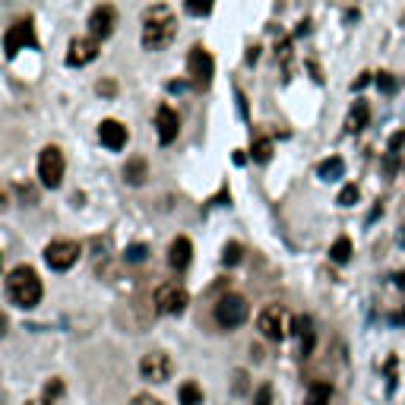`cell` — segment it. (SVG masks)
Returning a JSON list of instances; mask_svg holds the SVG:
<instances>
[{
    "label": "cell",
    "instance_id": "30",
    "mask_svg": "<svg viewBox=\"0 0 405 405\" xmlns=\"http://www.w3.org/2000/svg\"><path fill=\"white\" fill-rule=\"evenodd\" d=\"M187 13H193V16H206V13H212V6L209 4H187Z\"/></svg>",
    "mask_w": 405,
    "mask_h": 405
},
{
    "label": "cell",
    "instance_id": "36",
    "mask_svg": "<svg viewBox=\"0 0 405 405\" xmlns=\"http://www.w3.org/2000/svg\"><path fill=\"white\" fill-rule=\"evenodd\" d=\"M0 263H4V256H0Z\"/></svg>",
    "mask_w": 405,
    "mask_h": 405
},
{
    "label": "cell",
    "instance_id": "6",
    "mask_svg": "<svg viewBox=\"0 0 405 405\" xmlns=\"http://www.w3.org/2000/svg\"><path fill=\"white\" fill-rule=\"evenodd\" d=\"M187 304H190V295H187V288L181 285V282H165V285H159V292H155V310H159V314L178 316L187 310Z\"/></svg>",
    "mask_w": 405,
    "mask_h": 405
},
{
    "label": "cell",
    "instance_id": "14",
    "mask_svg": "<svg viewBox=\"0 0 405 405\" xmlns=\"http://www.w3.org/2000/svg\"><path fill=\"white\" fill-rule=\"evenodd\" d=\"M98 139L108 146V149H124L127 146V127L120 124V120H101L98 127Z\"/></svg>",
    "mask_w": 405,
    "mask_h": 405
},
{
    "label": "cell",
    "instance_id": "9",
    "mask_svg": "<svg viewBox=\"0 0 405 405\" xmlns=\"http://www.w3.org/2000/svg\"><path fill=\"white\" fill-rule=\"evenodd\" d=\"M79 260V244L76 241H51L48 247H45V263H48L51 269H57V273H64V269H70L73 263Z\"/></svg>",
    "mask_w": 405,
    "mask_h": 405
},
{
    "label": "cell",
    "instance_id": "4",
    "mask_svg": "<svg viewBox=\"0 0 405 405\" xmlns=\"http://www.w3.org/2000/svg\"><path fill=\"white\" fill-rule=\"evenodd\" d=\"M247 314H251V304H247V298H241V295H222L215 301V323L225 329L241 326L247 320Z\"/></svg>",
    "mask_w": 405,
    "mask_h": 405
},
{
    "label": "cell",
    "instance_id": "12",
    "mask_svg": "<svg viewBox=\"0 0 405 405\" xmlns=\"http://www.w3.org/2000/svg\"><path fill=\"white\" fill-rule=\"evenodd\" d=\"M114 25H118V10H114L111 4H101L92 10V16H89V32H92V38H108L114 32Z\"/></svg>",
    "mask_w": 405,
    "mask_h": 405
},
{
    "label": "cell",
    "instance_id": "35",
    "mask_svg": "<svg viewBox=\"0 0 405 405\" xmlns=\"http://www.w3.org/2000/svg\"><path fill=\"white\" fill-rule=\"evenodd\" d=\"M29 405H48V402H29Z\"/></svg>",
    "mask_w": 405,
    "mask_h": 405
},
{
    "label": "cell",
    "instance_id": "16",
    "mask_svg": "<svg viewBox=\"0 0 405 405\" xmlns=\"http://www.w3.org/2000/svg\"><path fill=\"white\" fill-rule=\"evenodd\" d=\"M367 118H370L367 101L358 98L355 105H352V111H348V118H346V130H348V133H361L364 127H367Z\"/></svg>",
    "mask_w": 405,
    "mask_h": 405
},
{
    "label": "cell",
    "instance_id": "19",
    "mask_svg": "<svg viewBox=\"0 0 405 405\" xmlns=\"http://www.w3.org/2000/svg\"><path fill=\"white\" fill-rule=\"evenodd\" d=\"M124 178L130 181L133 187L143 184V181L149 178V174H146V159H130V161H127V165H124Z\"/></svg>",
    "mask_w": 405,
    "mask_h": 405
},
{
    "label": "cell",
    "instance_id": "7",
    "mask_svg": "<svg viewBox=\"0 0 405 405\" xmlns=\"http://www.w3.org/2000/svg\"><path fill=\"white\" fill-rule=\"evenodd\" d=\"M64 152L57 149V146H45L42 155H38V178H42L45 187H60V181H64Z\"/></svg>",
    "mask_w": 405,
    "mask_h": 405
},
{
    "label": "cell",
    "instance_id": "3",
    "mask_svg": "<svg viewBox=\"0 0 405 405\" xmlns=\"http://www.w3.org/2000/svg\"><path fill=\"white\" fill-rule=\"evenodd\" d=\"M256 329H260L266 339L282 342L288 333H295V316L288 314V307H282V304H269V307H263L260 316H256Z\"/></svg>",
    "mask_w": 405,
    "mask_h": 405
},
{
    "label": "cell",
    "instance_id": "10",
    "mask_svg": "<svg viewBox=\"0 0 405 405\" xmlns=\"http://www.w3.org/2000/svg\"><path fill=\"white\" fill-rule=\"evenodd\" d=\"M171 370H174V364L165 352H149V355H143V361H139V374H143V380H149V383L171 380Z\"/></svg>",
    "mask_w": 405,
    "mask_h": 405
},
{
    "label": "cell",
    "instance_id": "17",
    "mask_svg": "<svg viewBox=\"0 0 405 405\" xmlns=\"http://www.w3.org/2000/svg\"><path fill=\"white\" fill-rule=\"evenodd\" d=\"M295 336L301 339V355L307 358L310 348H314V323H310V316H298L295 320Z\"/></svg>",
    "mask_w": 405,
    "mask_h": 405
},
{
    "label": "cell",
    "instance_id": "5",
    "mask_svg": "<svg viewBox=\"0 0 405 405\" xmlns=\"http://www.w3.org/2000/svg\"><path fill=\"white\" fill-rule=\"evenodd\" d=\"M187 73H190V83L197 89H209V83L215 76V60L202 45H193L190 54H187Z\"/></svg>",
    "mask_w": 405,
    "mask_h": 405
},
{
    "label": "cell",
    "instance_id": "20",
    "mask_svg": "<svg viewBox=\"0 0 405 405\" xmlns=\"http://www.w3.org/2000/svg\"><path fill=\"white\" fill-rule=\"evenodd\" d=\"M329 399H333V387L329 383H310L307 389V405H329Z\"/></svg>",
    "mask_w": 405,
    "mask_h": 405
},
{
    "label": "cell",
    "instance_id": "28",
    "mask_svg": "<svg viewBox=\"0 0 405 405\" xmlns=\"http://www.w3.org/2000/svg\"><path fill=\"white\" fill-rule=\"evenodd\" d=\"M60 393H64V383H60V380H51L48 387H45V402L54 405V399H57Z\"/></svg>",
    "mask_w": 405,
    "mask_h": 405
},
{
    "label": "cell",
    "instance_id": "21",
    "mask_svg": "<svg viewBox=\"0 0 405 405\" xmlns=\"http://www.w3.org/2000/svg\"><path fill=\"white\" fill-rule=\"evenodd\" d=\"M178 399H181V405H202V389L193 380H187V383H181Z\"/></svg>",
    "mask_w": 405,
    "mask_h": 405
},
{
    "label": "cell",
    "instance_id": "32",
    "mask_svg": "<svg viewBox=\"0 0 405 405\" xmlns=\"http://www.w3.org/2000/svg\"><path fill=\"white\" fill-rule=\"evenodd\" d=\"M370 79H374V73H367V70H364V73H358V79L352 83V89H364V86H367Z\"/></svg>",
    "mask_w": 405,
    "mask_h": 405
},
{
    "label": "cell",
    "instance_id": "1",
    "mask_svg": "<svg viewBox=\"0 0 405 405\" xmlns=\"http://www.w3.org/2000/svg\"><path fill=\"white\" fill-rule=\"evenodd\" d=\"M178 35V19L168 6H149L143 13V48L146 51H165Z\"/></svg>",
    "mask_w": 405,
    "mask_h": 405
},
{
    "label": "cell",
    "instance_id": "15",
    "mask_svg": "<svg viewBox=\"0 0 405 405\" xmlns=\"http://www.w3.org/2000/svg\"><path fill=\"white\" fill-rule=\"evenodd\" d=\"M193 260V244L190 238H174L171 247H168V263H171L174 269H187Z\"/></svg>",
    "mask_w": 405,
    "mask_h": 405
},
{
    "label": "cell",
    "instance_id": "25",
    "mask_svg": "<svg viewBox=\"0 0 405 405\" xmlns=\"http://www.w3.org/2000/svg\"><path fill=\"white\" fill-rule=\"evenodd\" d=\"M241 256H244V247H241L238 241H228L225 251H222V263H225V266H238Z\"/></svg>",
    "mask_w": 405,
    "mask_h": 405
},
{
    "label": "cell",
    "instance_id": "27",
    "mask_svg": "<svg viewBox=\"0 0 405 405\" xmlns=\"http://www.w3.org/2000/svg\"><path fill=\"white\" fill-rule=\"evenodd\" d=\"M146 253H149V247H146V244H133V247H127V260H130V263H143V260H146Z\"/></svg>",
    "mask_w": 405,
    "mask_h": 405
},
{
    "label": "cell",
    "instance_id": "34",
    "mask_svg": "<svg viewBox=\"0 0 405 405\" xmlns=\"http://www.w3.org/2000/svg\"><path fill=\"white\" fill-rule=\"evenodd\" d=\"M4 206H6V197H4V190H0V212H4Z\"/></svg>",
    "mask_w": 405,
    "mask_h": 405
},
{
    "label": "cell",
    "instance_id": "33",
    "mask_svg": "<svg viewBox=\"0 0 405 405\" xmlns=\"http://www.w3.org/2000/svg\"><path fill=\"white\" fill-rule=\"evenodd\" d=\"M6 326H10V320H6V314H4V310H0V336L6 333Z\"/></svg>",
    "mask_w": 405,
    "mask_h": 405
},
{
    "label": "cell",
    "instance_id": "11",
    "mask_svg": "<svg viewBox=\"0 0 405 405\" xmlns=\"http://www.w3.org/2000/svg\"><path fill=\"white\" fill-rule=\"evenodd\" d=\"M155 127H159V143L168 146L178 139V130H181V118L178 111H174L171 105H159V111H155Z\"/></svg>",
    "mask_w": 405,
    "mask_h": 405
},
{
    "label": "cell",
    "instance_id": "2",
    "mask_svg": "<svg viewBox=\"0 0 405 405\" xmlns=\"http://www.w3.org/2000/svg\"><path fill=\"white\" fill-rule=\"evenodd\" d=\"M6 295L16 307H35L42 301V279L32 266H16L6 279Z\"/></svg>",
    "mask_w": 405,
    "mask_h": 405
},
{
    "label": "cell",
    "instance_id": "8",
    "mask_svg": "<svg viewBox=\"0 0 405 405\" xmlns=\"http://www.w3.org/2000/svg\"><path fill=\"white\" fill-rule=\"evenodd\" d=\"M35 45H38L35 25H32L29 19H19V23H13L10 29H6V35H4V51H6V57H16L19 51L35 48Z\"/></svg>",
    "mask_w": 405,
    "mask_h": 405
},
{
    "label": "cell",
    "instance_id": "29",
    "mask_svg": "<svg viewBox=\"0 0 405 405\" xmlns=\"http://www.w3.org/2000/svg\"><path fill=\"white\" fill-rule=\"evenodd\" d=\"M377 86H380V92H393L396 89V76L393 73H377Z\"/></svg>",
    "mask_w": 405,
    "mask_h": 405
},
{
    "label": "cell",
    "instance_id": "22",
    "mask_svg": "<svg viewBox=\"0 0 405 405\" xmlns=\"http://www.w3.org/2000/svg\"><path fill=\"white\" fill-rule=\"evenodd\" d=\"M251 155H253V161L266 165V161L273 159V139H269V137H256L253 146H251Z\"/></svg>",
    "mask_w": 405,
    "mask_h": 405
},
{
    "label": "cell",
    "instance_id": "23",
    "mask_svg": "<svg viewBox=\"0 0 405 405\" xmlns=\"http://www.w3.org/2000/svg\"><path fill=\"white\" fill-rule=\"evenodd\" d=\"M329 260L333 263H348L352 260V241L348 238H339L333 247H329Z\"/></svg>",
    "mask_w": 405,
    "mask_h": 405
},
{
    "label": "cell",
    "instance_id": "26",
    "mask_svg": "<svg viewBox=\"0 0 405 405\" xmlns=\"http://www.w3.org/2000/svg\"><path fill=\"white\" fill-rule=\"evenodd\" d=\"M358 197H361V190H358L355 184H346L342 187V193H339V206H355Z\"/></svg>",
    "mask_w": 405,
    "mask_h": 405
},
{
    "label": "cell",
    "instance_id": "24",
    "mask_svg": "<svg viewBox=\"0 0 405 405\" xmlns=\"http://www.w3.org/2000/svg\"><path fill=\"white\" fill-rule=\"evenodd\" d=\"M253 405H279V396H275L273 383H263L260 389L253 393Z\"/></svg>",
    "mask_w": 405,
    "mask_h": 405
},
{
    "label": "cell",
    "instance_id": "18",
    "mask_svg": "<svg viewBox=\"0 0 405 405\" xmlns=\"http://www.w3.org/2000/svg\"><path fill=\"white\" fill-rule=\"evenodd\" d=\"M342 174H346V161H342L339 155H333V159H323L320 165H316V178H323V181H339Z\"/></svg>",
    "mask_w": 405,
    "mask_h": 405
},
{
    "label": "cell",
    "instance_id": "31",
    "mask_svg": "<svg viewBox=\"0 0 405 405\" xmlns=\"http://www.w3.org/2000/svg\"><path fill=\"white\" fill-rule=\"evenodd\" d=\"M130 405H161L155 396H146V393H139V396H133L130 399Z\"/></svg>",
    "mask_w": 405,
    "mask_h": 405
},
{
    "label": "cell",
    "instance_id": "13",
    "mask_svg": "<svg viewBox=\"0 0 405 405\" xmlns=\"http://www.w3.org/2000/svg\"><path fill=\"white\" fill-rule=\"evenodd\" d=\"M98 57V42L96 38H73L70 48H67V64L70 67H86Z\"/></svg>",
    "mask_w": 405,
    "mask_h": 405
}]
</instances>
